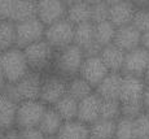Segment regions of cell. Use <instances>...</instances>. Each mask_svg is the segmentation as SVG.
<instances>
[{
	"label": "cell",
	"mask_w": 149,
	"mask_h": 139,
	"mask_svg": "<svg viewBox=\"0 0 149 139\" xmlns=\"http://www.w3.org/2000/svg\"><path fill=\"white\" fill-rule=\"evenodd\" d=\"M44 74L30 72L26 77H24L17 83H7V86L1 91V94L7 95L17 103L29 100H40V92Z\"/></svg>",
	"instance_id": "6da1fadb"
},
{
	"label": "cell",
	"mask_w": 149,
	"mask_h": 139,
	"mask_svg": "<svg viewBox=\"0 0 149 139\" xmlns=\"http://www.w3.org/2000/svg\"><path fill=\"white\" fill-rule=\"evenodd\" d=\"M84 60L86 56L82 48L77 44H71L56 52L52 72L69 81L79 76Z\"/></svg>",
	"instance_id": "7a4b0ae2"
},
{
	"label": "cell",
	"mask_w": 149,
	"mask_h": 139,
	"mask_svg": "<svg viewBox=\"0 0 149 139\" xmlns=\"http://www.w3.org/2000/svg\"><path fill=\"white\" fill-rule=\"evenodd\" d=\"M0 69L8 83H17L30 73V66L22 48L13 47L0 53Z\"/></svg>",
	"instance_id": "3957f363"
},
{
	"label": "cell",
	"mask_w": 149,
	"mask_h": 139,
	"mask_svg": "<svg viewBox=\"0 0 149 139\" xmlns=\"http://www.w3.org/2000/svg\"><path fill=\"white\" fill-rule=\"evenodd\" d=\"M24 52L31 72H36L40 74H47L52 72L57 51L51 47L45 39L27 46L26 48H24Z\"/></svg>",
	"instance_id": "277c9868"
},
{
	"label": "cell",
	"mask_w": 149,
	"mask_h": 139,
	"mask_svg": "<svg viewBox=\"0 0 149 139\" xmlns=\"http://www.w3.org/2000/svg\"><path fill=\"white\" fill-rule=\"evenodd\" d=\"M74 29L75 26L68 18L60 20L45 27L44 39L56 51L64 50L69 46L74 44Z\"/></svg>",
	"instance_id": "5b68a950"
},
{
	"label": "cell",
	"mask_w": 149,
	"mask_h": 139,
	"mask_svg": "<svg viewBox=\"0 0 149 139\" xmlns=\"http://www.w3.org/2000/svg\"><path fill=\"white\" fill-rule=\"evenodd\" d=\"M68 94V79L58 74L47 73L43 77V85L40 92V101L47 107H53Z\"/></svg>",
	"instance_id": "8992f818"
},
{
	"label": "cell",
	"mask_w": 149,
	"mask_h": 139,
	"mask_svg": "<svg viewBox=\"0 0 149 139\" xmlns=\"http://www.w3.org/2000/svg\"><path fill=\"white\" fill-rule=\"evenodd\" d=\"M45 25L38 17L16 24V47L26 48L27 46L44 39Z\"/></svg>",
	"instance_id": "52a82bcc"
},
{
	"label": "cell",
	"mask_w": 149,
	"mask_h": 139,
	"mask_svg": "<svg viewBox=\"0 0 149 139\" xmlns=\"http://www.w3.org/2000/svg\"><path fill=\"white\" fill-rule=\"evenodd\" d=\"M48 107L40 100H29L18 104L16 129L38 127Z\"/></svg>",
	"instance_id": "ba28073f"
},
{
	"label": "cell",
	"mask_w": 149,
	"mask_h": 139,
	"mask_svg": "<svg viewBox=\"0 0 149 139\" xmlns=\"http://www.w3.org/2000/svg\"><path fill=\"white\" fill-rule=\"evenodd\" d=\"M69 1L64 0H39L38 1V18L45 27L60 20L66 18Z\"/></svg>",
	"instance_id": "9c48e42d"
},
{
	"label": "cell",
	"mask_w": 149,
	"mask_h": 139,
	"mask_svg": "<svg viewBox=\"0 0 149 139\" xmlns=\"http://www.w3.org/2000/svg\"><path fill=\"white\" fill-rule=\"evenodd\" d=\"M148 65H149V51L140 46L135 50L126 52L122 74L123 76H134V77L144 78Z\"/></svg>",
	"instance_id": "30bf717a"
},
{
	"label": "cell",
	"mask_w": 149,
	"mask_h": 139,
	"mask_svg": "<svg viewBox=\"0 0 149 139\" xmlns=\"http://www.w3.org/2000/svg\"><path fill=\"white\" fill-rule=\"evenodd\" d=\"M109 73H110V72H109L108 68L105 66L101 57L93 56V57H86L79 76L84 81H87L93 88H96Z\"/></svg>",
	"instance_id": "8fae6325"
},
{
	"label": "cell",
	"mask_w": 149,
	"mask_h": 139,
	"mask_svg": "<svg viewBox=\"0 0 149 139\" xmlns=\"http://www.w3.org/2000/svg\"><path fill=\"white\" fill-rule=\"evenodd\" d=\"M135 11H136V5L134 1H126V0L110 1V7H109V21L116 26L117 29L126 26V25H130L132 22Z\"/></svg>",
	"instance_id": "7c38bea8"
},
{
	"label": "cell",
	"mask_w": 149,
	"mask_h": 139,
	"mask_svg": "<svg viewBox=\"0 0 149 139\" xmlns=\"http://www.w3.org/2000/svg\"><path fill=\"white\" fill-rule=\"evenodd\" d=\"M145 88H147V83L144 78L123 76L119 101L121 103H139L143 100Z\"/></svg>",
	"instance_id": "4fadbf2b"
},
{
	"label": "cell",
	"mask_w": 149,
	"mask_h": 139,
	"mask_svg": "<svg viewBox=\"0 0 149 139\" xmlns=\"http://www.w3.org/2000/svg\"><path fill=\"white\" fill-rule=\"evenodd\" d=\"M101 101L102 99L93 92L92 95L87 96L86 99L79 101V108H78V117L81 122L86 124L90 126L91 124L96 122L100 118V109H101Z\"/></svg>",
	"instance_id": "5bb4252c"
},
{
	"label": "cell",
	"mask_w": 149,
	"mask_h": 139,
	"mask_svg": "<svg viewBox=\"0 0 149 139\" xmlns=\"http://www.w3.org/2000/svg\"><path fill=\"white\" fill-rule=\"evenodd\" d=\"M114 44L122 51L130 52L141 46V33L132 24L117 29Z\"/></svg>",
	"instance_id": "9a60e30c"
},
{
	"label": "cell",
	"mask_w": 149,
	"mask_h": 139,
	"mask_svg": "<svg viewBox=\"0 0 149 139\" xmlns=\"http://www.w3.org/2000/svg\"><path fill=\"white\" fill-rule=\"evenodd\" d=\"M122 79L123 74L121 73H109L95 88V92L102 100H119Z\"/></svg>",
	"instance_id": "2e32d148"
},
{
	"label": "cell",
	"mask_w": 149,
	"mask_h": 139,
	"mask_svg": "<svg viewBox=\"0 0 149 139\" xmlns=\"http://www.w3.org/2000/svg\"><path fill=\"white\" fill-rule=\"evenodd\" d=\"M18 103L0 92V127L5 131L16 129Z\"/></svg>",
	"instance_id": "e0dca14e"
},
{
	"label": "cell",
	"mask_w": 149,
	"mask_h": 139,
	"mask_svg": "<svg viewBox=\"0 0 149 139\" xmlns=\"http://www.w3.org/2000/svg\"><path fill=\"white\" fill-rule=\"evenodd\" d=\"M100 57L104 61L105 66L110 73H121L123 70V64H125L126 52L122 51L116 44H109L101 50Z\"/></svg>",
	"instance_id": "ac0fdd59"
},
{
	"label": "cell",
	"mask_w": 149,
	"mask_h": 139,
	"mask_svg": "<svg viewBox=\"0 0 149 139\" xmlns=\"http://www.w3.org/2000/svg\"><path fill=\"white\" fill-rule=\"evenodd\" d=\"M64 122L65 121L56 112V109L53 107H48L38 127L42 130L45 137H57Z\"/></svg>",
	"instance_id": "d6986e66"
},
{
	"label": "cell",
	"mask_w": 149,
	"mask_h": 139,
	"mask_svg": "<svg viewBox=\"0 0 149 139\" xmlns=\"http://www.w3.org/2000/svg\"><path fill=\"white\" fill-rule=\"evenodd\" d=\"M66 18L74 26L91 22V1H69Z\"/></svg>",
	"instance_id": "ffe728a7"
},
{
	"label": "cell",
	"mask_w": 149,
	"mask_h": 139,
	"mask_svg": "<svg viewBox=\"0 0 149 139\" xmlns=\"http://www.w3.org/2000/svg\"><path fill=\"white\" fill-rule=\"evenodd\" d=\"M58 139H90V126L79 120L65 121L60 133Z\"/></svg>",
	"instance_id": "44dd1931"
},
{
	"label": "cell",
	"mask_w": 149,
	"mask_h": 139,
	"mask_svg": "<svg viewBox=\"0 0 149 139\" xmlns=\"http://www.w3.org/2000/svg\"><path fill=\"white\" fill-rule=\"evenodd\" d=\"M95 25L92 22L75 25L74 29V44L81 47L83 51L95 44Z\"/></svg>",
	"instance_id": "7402d4cb"
},
{
	"label": "cell",
	"mask_w": 149,
	"mask_h": 139,
	"mask_svg": "<svg viewBox=\"0 0 149 139\" xmlns=\"http://www.w3.org/2000/svg\"><path fill=\"white\" fill-rule=\"evenodd\" d=\"M38 16V1L34 0H16L14 3L13 22H22Z\"/></svg>",
	"instance_id": "603a6c76"
},
{
	"label": "cell",
	"mask_w": 149,
	"mask_h": 139,
	"mask_svg": "<svg viewBox=\"0 0 149 139\" xmlns=\"http://www.w3.org/2000/svg\"><path fill=\"white\" fill-rule=\"evenodd\" d=\"M53 108L56 109V112L61 116L64 121H73L77 120V117H78L79 101L66 94L58 103L54 104Z\"/></svg>",
	"instance_id": "cb8c5ba5"
},
{
	"label": "cell",
	"mask_w": 149,
	"mask_h": 139,
	"mask_svg": "<svg viewBox=\"0 0 149 139\" xmlns=\"http://www.w3.org/2000/svg\"><path fill=\"white\" fill-rule=\"evenodd\" d=\"M117 121L99 118L90 125V139H114Z\"/></svg>",
	"instance_id": "d4e9b609"
},
{
	"label": "cell",
	"mask_w": 149,
	"mask_h": 139,
	"mask_svg": "<svg viewBox=\"0 0 149 139\" xmlns=\"http://www.w3.org/2000/svg\"><path fill=\"white\" fill-rule=\"evenodd\" d=\"M93 25H95V42L101 48L107 47L109 44H113L117 33L116 26L111 24L109 20Z\"/></svg>",
	"instance_id": "484cf974"
},
{
	"label": "cell",
	"mask_w": 149,
	"mask_h": 139,
	"mask_svg": "<svg viewBox=\"0 0 149 139\" xmlns=\"http://www.w3.org/2000/svg\"><path fill=\"white\" fill-rule=\"evenodd\" d=\"M93 92H95V88L87 81L83 79L81 76L68 81V94L78 101L86 99L87 96L92 95Z\"/></svg>",
	"instance_id": "4316f807"
},
{
	"label": "cell",
	"mask_w": 149,
	"mask_h": 139,
	"mask_svg": "<svg viewBox=\"0 0 149 139\" xmlns=\"http://www.w3.org/2000/svg\"><path fill=\"white\" fill-rule=\"evenodd\" d=\"M16 47V24L0 21V53Z\"/></svg>",
	"instance_id": "83f0119b"
},
{
	"label": "cell",
	"mask_w": 149,
	"mask_h": 139,
	"mask_svg": "<svg viewBox=\"0 0 149 139\" xmlns=\"http://www.w3.org/2000/svg\"><path fill=\"white\" fill-rule=\"evenodd\" d=\"M135 5L136 11L131 24L143 34L149 31V1H135Z\"/></svg>",
	"instance_id": "f1b7e54d"
},
{
	"label": "cell",
	"mask_w": 149,
	"mask_h": 139,
	"mask_svg": "<svg viewBox=\"0 0 149 139\" xmlns=\"http://www.w3.org/2000/svg\"><path fill=\"white\" fill-rule=\"evenodd\" d=\"M122 117V103L119 100H102L100 118L109 121H118Z\"/></svg>",
	"instance_id": "f546056e"
},
{
	"label": "cell",
	"mask_w": 149,
	"mask_h": 139,
	"mask_svg": "<svg viewBox=\"0 0 149 139\" xmlns=\"http://www.w3.org/2000/svg\"><path fill=\"white\" fill-rule=\"evenodd\" d=\"M114 139H135V127L134 120L121 117L116 124V135Z\"/></svg>",
	"instance_id": "4dcf8cb0"
},
{
	"label": "cell",
	"mask_w": 149,
	"mask_h": 139,
	"mask_svg": "<svg viewBox=\"0 0 149 139\" xmlns=\"http://www.w3.org/2000/svg\"><path fill=\"white\" fill-rule=\"evenodd\" d=\"M110 1H91V22L99 24L109 20Z\"/></svg>",
	"instance_id": "1f68e13d"
},
{
	"label": "cell",
	"mask_w": 149,
	"mask_h": 139,
	"mask_svg": "<svg viewBox=\"0 0 149 139\" xmlns=\"http://www.w3.org/2000/svg\"><path fill=\"white\" fill-rule=\"evenodd\" d=\"M135 139H149V113L144 112L141 116L134 120Z\"/></svg>",
	"instance_id": "d6a6232c"
},
{
	"label": "cell",
	"mask_w": 149,
	"mask_h": 139,
	"mask_svg": "<svg viewBox=\"0 0 149 139\" xmlns=\"http://www.w3.org/2000/svg\"><path fill=\"white\" fill-rule=\"evenodd\" d=\"M145 112L143 103H122V117L136 120L139 116H141Z\"/></svg>",
	"instance_id": "836d02e7"
},
{
	"label": "cell",
	"mask_w": 149,
	"mask_h": 139,
	"mask_svg": "<svg viewBox=\"0 0 149 139\" xmlns=\"http://www.w3.org/2000/svg\"><path fill=\"white\" fill-rule=\"evenodd\" d=\"M14 3L16 0H0V20L1 21L13 22Z\"/></svg>",
	"instance_id": "e575fe53"
},
{
	"label": "cell",
	"mask_w": 149,
	"mask_h": 139,
	"mask_svg": "<svg viewBox=\"0 0 149 139\" xmlns=\"http://www.w3.org/2000/svg\"><path fill=\"white\" fill-rule=\"evenodd\" d=\"M21 139H45V135L39 127H27V129H17Z\"/></svg>",
	"instance_id": "d590c367"
},
{
	"label": "cell",
	"mask_w": 149,
	"mask_h": 139,
	"mask_svg": "<svg viewBox=\"0 0 149 139\" xmlns=\"http://www.w3.org/2000/svg\"><path fill=\"white\" fill-rule=\"evenodd\" d=\"M141 103H143V107H144L145 112L149 113V86L148 85H147V88H145V91H144V95H143Z\"/></svg>",
	"instance_id": "8d00e7d4"
},
{
	"label": "cell",
	"mask_w": 149,
	"mask_h": 139,
	"mask_svg": "<svg viewBox=\"0 0 149 139\" xmlns=\"http://www.w3.org/2000/svg\"><path fill=\"white\" fill-rule=\"evenodd\" d=\"M3 139H21V137H19L18 130L13 129V130H9V131L5 133V135H4Z\"/></svg>",
	"instance_id": "74e56055"
},
{
	"label": "cell",
	"mask_w": 149,
	"mask_h": 139,
	"mask_svg": "<svg viewBox=\"0 0 149 139\" xmlns=\"http://www.w3.org/2000/svg\"><path fill=\"white\" fill-rule=\"evenodd\" d=\"M141 47L149 51V31H145L141 34Z\"/></svg>",
	"instance_id": "f35d334b"
},
{
	"label": "cell",
	"mask_w": 149,
	"mask_h": 139,
	"mask_svg": "<svg viewBox=\"0 0 149 139\" xmlns=\"http://www.w3.org/2000/svg\"><path fill=\"white\" fill-rule=\"evenodd\" d=\"M7 79H5V77H4V74H3V72H1V69H0V92L4 90V87L7 86Z\"/></svg>",
	"instance_id": "ab89813d"
},
{
	"label": "cell",
	"mask_w": 149,
	"mask_h": 139,
	"mask_svg": "<svg viewBox=\"0 0 149 139\" xmlns=\"http://www.w3.org/2000/svg\"><path fill=\"white\" fill-rule=\"evenodd\" d=\"M144 81H145V83L149 86V65H148V68H147V70H145V74H144Z\"/></svg>",
	"instance_id": "60d3db41"
},
{
	"label": "cell",
	"mask_w": 149,
	"mask_h": 139,
	"mask_svg": "<svg viewBox=\"0 0 149 139\" xmlns=\"http://www.w3.org/2000/svg\"><path fill=\"white\" fill-rule=\"evenodd\" d=\"M5 133H7V131H5V130H3L1 127H0V139H3V138H4Z\"/></svg>",
	"instance_id": "b9f144b4"
},
{
	"label": "cell",
	"mask_w": 149,
	"mask_h": 139,
	"mask_svg": "<svg viewBox=\"0 0 149 139\" xmlns=\"http://www.w3.org/2000/svg\"><path fill=\"white\" fill-rule=\"evenodd\" d=\"M45 139H58L57 137H45Z\"/></svg>",
	"instance_id": "7bdbcfd3"
},
{
	"label": "cell",
	"mask_w": 149,
	"mask_h": 139,
	"mask_svg": "<svg viewBox=\"0 0 149 139\" xmlns=\"http://www.w3.org/2000/svg\"><path fill=\"white\" fill-rule=\"evenodd\" d=\"M0 21H1V20H0Z\"/></svg>",
	"instance_id": "ee69618b"
}]
</instances>
